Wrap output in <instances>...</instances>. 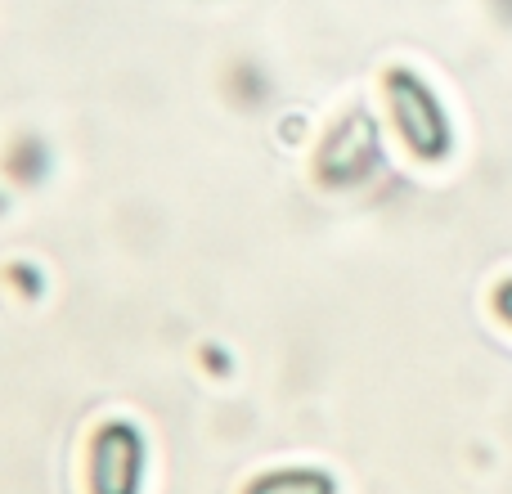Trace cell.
<instances>
[{
	"mask_svg": "<svg viewBox=\"0 0 512 494\" xmlns=\"http://www.w3.org/2000/svg\"><path fill=\"white\" fill-rule=\"evenodd\" d=\"M5 176L14 185H41L50 176V149H45L36 135H18L5 149Z\"/></svg>",
	"mask_w": 512,
	"mask_h": 494,
	"instance_id": "5b68a950",
	"label": "cell"
},
{
	"mask_svg": "<svg viewBox=\"0 0 512 494\" xmlns=\"http://www.w3.org/2000/svg\"><path fill=\"white\" fill-rule=\"evenodd\" d=\"M490 306H495V315H499V319H504V324L512 328V279L499 283V288H495V297H490Z\"/></svg>",
	"mask_w": 512,
	"mask_h": 494,
	"instance_id": "52a82bcc",
	"label": "cell"
},
{
	"mask_svg": "<svg viewBox=\"0 0 512 494\" xmlns=\"http://www.w3.org/2000/svg\"><path fill=\"white\" fill-rule=\"evenodd\" d=\"M382 104H387V117L396 126L400 144L409 149V158L436 167V162H445L454 153L450 108H445V99L436 95V86L418 68L391 63L382 72Z\"/></svg>",
	"mask_w": 512,
	"mask_h": 494,
	"instance_id": "6da1fadb",
	"label": "cell"
},
{
	"mask_svg": "<svg viewBox=\"0 0 512 494\" xmlns=\"http://www.w3.org/2000/svg\"><path fill=\"white\" fill-rule=\"evenodd\" d=\"M495 5H499V9H504V14H508V18H512V0H495Z\"/></svg>",
	"mask_w": 512,
	"mask_h": 494,
	"instance_id": "ba28073f",
	"label": "cell"
},
{
	"mask_svg": "<svg viewBox=\"0 0 512 494\" xmlns=\"http://www.w3.org/2000/svg\"><path fill=\"white\" fill-rule=\"evenodd\" d=\"M243 494H342L337 477L315 463H283V468H265L243 486Z\"/></svg>",
	"mask_w": 512,
	"mask_h": 494,
	"instance_id": "277c9868",
	"label": "cell"
},
{
	"mask_svg": "<svg viewBox=\"0 0 512 494\" xmlns=\"http://www.w3.org/2000/svg\"><path fill=\"white\" fill-rule=\"evenodd\" d=\"M382 149H378V126L364 108H351L346 117H337L328 126L324 144L315 153V176L324 180L328 189H351L378 167Z\"/></svg>",
	"mask_w": 512,
	"mask_h": 494,
	"instance_id": "3957f363",
	"label": "cell"
},
{
	"mask_svg": "<svg viewBox=\"0 0 512 494\" xmlns=\"http://www.w3.org/2000/svg\"><path fill=\"white\" fill-rule=\"evenodd\" d=\"M149 486V436L135 418L113 414L90 427L86 494H144Z\"/></svg>",
	"mask_w": 512,
	"mask_h": 494,
	"instance_id": "7a4b0ae2",
	"label": "cell"
},
{
	"mask_svg": "<svg viewBox=\"0 0 512 494\" xmlns=\"http://www.w3.org/2000/svg\"><path fill=\"white\" fill-rule=\"evenodd\" d=\"M5 279L18 288V297H41V288H45L41 270H36V265H27V261H14V265H9Z\"/></svg>",
	"mask_w": 512,
	"mask_h": 494,
	"instance_id": "8992f818",
	"label": "cell"
}]
</instances>
